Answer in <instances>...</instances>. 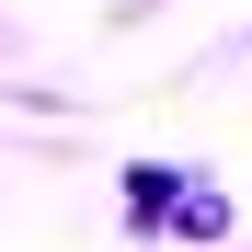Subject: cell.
Wrapping results in <instances>:
<instances>
[{"mask_svg":"<svg viewBox=\"0 0 252 252\" xmlns=\"http://www.w3.org/2000/svg\"><path fill=\"white\" fill-rule=\"evenodd\" d=\"M126 218H138V229L172 218V172H138V184H126Z\"/></svg>","mask_w":252,"mask_h":252,"instance_id":"1","label":"cell"}]
</instances>
